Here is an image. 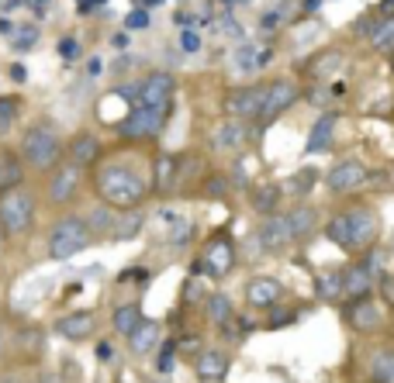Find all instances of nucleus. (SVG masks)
Returning <instances> with one entry per match:
<instances>
[{
	"label": "nucleus",
	"mask_w": 394,
	"mask_h": 383,
	"mask_svg": "<svg viewBox=\"0 0 394 383\" xmlns=\"http://www.w3.org/2000/svg\"><path fill=\"white\" fill-rule=\"evenodd\" d=\"M325 238H329L332 245H339L342 252H353V242H349V225H346V214H342V211L329 218V225H325Z\"/></svg>",
	"instance_id": "nucleus-32"
},
{
	"label": "nucleus",
	"mask_w": 394,
	"mask_h": 383,
	"mask_svg": "<svg viewBox=\"0 0 394 383\" xmlns=\"http://www.w3.org/2000/svg\"><path fill=\"white\" fill-rule=\"evenodd\" d=\"M335 66H342V56H339V52H325V56L315 63V76H322V80H325V76H329V70H335Z\"/></svg>",
	"instance_id": "nucleus-43"
},
{
	"label": "nucleus",
	"mask_w": 394,
	"mask_h": 383,
	"mask_svg": "<svg viewBox=\"0 0 394 383\" xmlns=\"http://www.w3.org/2000/svg\"><path fill=\"white\" fill-rule=\"evenodd\" d=\"M222 4H229V8H236V4H246V0H222Z\"/></svg>",
	"instance_id": "nucleus-57"
},
{
	"label": "nucleus",
	"mask_w": 394,
	"mask_h": 383,
	"mask_svg": "<svg viewBox=\"0 0 394 383\" xmlns=\"http://www.w3.org/2000/svg\"><path fill=\"white\" fill-rule=\"evenodd\" d=\"M59 56H63V59H76V56H80V45H76L73 39H63V42H59Z\"/></svg>",
	"instance_id": "nucleus-47"
},
{
	"label": "nucleus",
	"mask_w": 394,
	"mask_h": 383,
	"mask_svg": "<svg viewBox=\"0 0 394 383\" xmlns=\"http://www.w3.org/2000/svg\"><path fill=\"white\" fill-rule=\"evenodd\" d=\"M4 349H8V338H4V328H0V355H4Z\"/></svg>",
	"instance_id": "nucleus-56"
},
{
	"label": "nucleus",
	"mask_w": 394,
	"mask_h": 383,
	"mask_svg": "<svg viewBox=\"0 0 394 383\" xmlns=\"http://www.w3.org/2000/svg\"><path fill=\"white\" fill-rule=\"evenodd\" d=\"M11 80H14V83H28V66L14 63V66H11Z\"/></svg>",
	"instance_id": "nucleus-48"
},
{
	"label": "nucleus",
	"mask_w": 394,
	"mask_h": 383,
	"mask_svg": "<svg viewBox=\"0 0 394 383\" xmlns=\"http://www.w3.org/2000/svg\"><path fill=\"white\" fill-rule=\"evenodd\" d=\"M25 4L35 11V14H45L49 11V4H52V0H25Z\"/></svg>",
	"instance_id": "nucleus-50"
},
{
	"label": "nucleus",
	"mask_w": 394,
	"mask_h": 383,
	"mask_svg": "<svg viewBox=\"0 0 394 383\" xmlns=\"http://www.w3.org/2000/svg\"><path fill=\"white\" fill-rule=\"evenodd\" d=\"M370 45H373L377 52H391V49H394V18L370 28Z\"/></svg>",
	"instance_id": "nucleus-34"
},
{
	"label": "nucleus",
	"mask_w": 394,
	"mask_h": 383,
	"mask_svg": "<svg viewBox=\"0 0 394 383\" xmlns=\"http://www.w3.org/2000/svg\"><path fill=\"white\" fill-rule=\"evenodd\" d=\"M180 180V159L176 156H159L152 163V187L156 190H173Z\"/></svg>",
	"instance_id": "nucleus-24"
},
{
	"label": "nucleus",
	"mask_w": 394,
	"mask_h": 383,
	"mask_svg": "<svg viewBox=\"0 0 394 383\" xmlns=\"http://www.w3.org/2000/svg\"><path fill=\"white\" fill-rule=\"evenodd\" d=\"M25 159L14 156V152H0V194H8L14 187L25 183Z\"/></svg>",
	"instance_id": "nucleus-21"
},
{
	"label": "nucleus",
	"mask_w": 394,
	"mask_h": 383,
	"mask_svg": "<svg viewBox=\"0 0 394 383\" xmlns=\"http://www.w3.org/2000/svg\"><path fill=\"white\" fill-rule=\"evenodd\" d=\"M180 49L183 52H197V49H201V35H197V32H183L180 35Z\"/></svg>",
	"instance_id": "nucleus-46"
},
{
	"label": "nucleus",
	"mask_w": 394,
	"mask_h": 383,
	"mask_svg": "<svg viewBox=\"0 0 394 383\" xmlns=\"http://www.w3.org/2000/svg\"><path fill=\"white\" fill-rule=\"evenodd\" d=\"M187 238H194V225H190V221H183V225L169 235V245H176V249H180V245H187Z\"/></svg>",
	"instance_id": "nucleus-45"
},
{
	"label": "nucleus",
	"mask_w": 394,
	"mask_h": 383,
	"mask_svg": "<svg viewBox=\"0 0 394 383\" xmlns=\"http://www.w3.org/2000/svg\"><path fill=\"white\" fill-rule=\"evenodd\" d=\"M35 214H39V200L32 194V187H14L8 194H0V231L21 238L35 228Z\"/></svg>",
	"instance_id": "nucleus-3"
},
{
	"label": "nucleus",
	"mask_w": 394,
	"mask_h": 383,
	"mask_svg": "<svg viewBox=\"0 0 394 383\" xmlns=\"http://www.w3.org/2000/svg\"><path fill=\"white\" fill-rule=\"evenodd\" d=\"M370 383H394V345H380L370 355Z\"/></svg>",
	"instance_id": "nucleus-26"
},
{
	"label": "nucleus",
	"mask_w": 394,
	"mask_h": 383,
	"mask_svg": "<svg viewBox=\"0 0 394 383\" xmlns=\"http://www.w3.org/2000/svg\"><path fill=\"white\" fill-rule=\"evenodd\" d=\"M346 321L356 328V331H373L384 324V311L373 297H360V300H349L346 307Z\"/></svg>",
	"instance_id": "nucleus-19"
},
{
	"label": "nucleus",
	"mask_w": 394,
	"mask_h": 383,
	"mask_svg": "<svg viewBox=\"0 0 394 383\" xmlns=\"http://www.w3.org/2000/svg\"><path fill=\"white\" fill-rule=\"evenodd\" d=\"M18 107H21L18 97H0V135H8V132L14 128V121H18Z\"/></svg>",
	"instance_id": "nucleus-36"
},
{
	"label": "nucleus",
	"mask_w": 394,
	"mask_h": 383,
	"mask_svg": "<svg viewBox=\"0 0 394 383\" xmlns=\"http://www.w3.org/2000/svg\"><path fill=\"white\" fill-rule=\"evenodd\" d=\"M366 166L363 163H356V159H342V163H335L332 169H329V176H325V187L332 190V194H353V190H360L363 183H366Z\"/></svg>",
	"instance_id": "nucleus-12"
},
{
	"label": "nucleus",
	"mask_w": 394,
	"mask_h": 383,
	"mask_svg": "<svg viewBox=\"0 0 394 383\" xmlns=\"http://www.w3.org/2000/svg\"><path fill=\"white\" fill-rule=\"evenodd\" d=\"M80 187H83V169L73 166V163H59L52 173H49V183H45V200L56 204V207H66L80 197Z\"/></svg>",
	"instance_id": "nucleus-6"
},
{
	"label": "nucleus",
	"mask_w": 394,
	"mask_h": 383,
	"mask_svg": "<svg viewBox=\"0 0 394 383\" xmlns=\"http://www.w3.org/2000/svg\"><path fill=\"white\" fill-rule=\"evenodd\" d=\"M90 242H94V235H90L87 221L76 218V214H66V218H59V221L52 225L45 252H49V259L63 262V259H73L76 252H83Z\"/></svg>",
	"instance_id": "nucleus-4"
},
{
	"label": "nucleus",
	"mask_w": 394,
	"mask_h": 383,
	"mask_svg": "<svg viewBox=\"0 0 394 383\" xmlns=\"http://www.w3.org/2000/svg\"><path fill=\"white\" fill-rule=\"evenodd\" d=\"M236 269V242L229 231H215L201 252V259L190 262V276H229Z\"/></svg>",
	"instance_id": "nucleus-5"
},
{
	"label": "nucleus",
	"mask_w": 394,
	"mask_h": 383,
	"mask_svg": "<svg viewBox=\"0 0 394 383\" xmlns=\"http://www.w3.org/2000/svg\"><path fill=\"white\" fill-rule=\"evenodd\" d=\"M94 355H97V362L111 366V362L118 359V349H114V342H111V338H101V342L94 345Z\"/></svg>",
	"instance_id": "nucleus-42"
},
{
	"label": "nucleus",
	"mask_w": 394,
	"mask_h": 383,
	"mask_svg": "<svg viewBox=\"0 0 394 383\" xmlns=\"http://www.w3.org/2000/svg\"><path fill=\"white\" fill-rule=\"evenodd\" d=\"M280 297H284V287L273 276H253L246 283V304L256 311H273L280 304Z\"/></svg>",
	"instance_id": "nucleus-18"
},
{
	"label": "nucleus",
	"mask_w": 394,
	"mask_h": 383,
	"mask_svg": "<svg viewBox=\"0 0 394 383\" xmlns=\"http://www.w3.org/2000/svg\"><path fill=\"white\" fill-rule=\"evenodd\" d=\"M35 42H39V28H35V25H25V28H18V32H14V49H18V52L32 49Z\"/></svg>",
	"instance_id": "nucleus-41"
},
{
	"label": "nucleus",
	"mask_w": 394,
	"mask_h": 383,
	"mask_svg": "<svg viewBox=\"0 0 394 383\" xmlns=\"http://www.w3.org/2000/svg\"><path fill=\"white\" fill-rule=\"evenodd\" d=\"M380 11L384 14H394V0H380Z\"/></svg>",
	"instance_id": "nucleus-54"
},
{
	"label": "nucleus",
	"mask_w": 394,
	"mask_h": 383,
	"mask_svg": "<svg viewBox=\"0 0 394 383\" xmlns=\"http://www.w3.org/2000/svg\"><path fill=\"white\" fill-rule=\"evenodd\" d=\"M66 156V145L59 142L56 128L52 125H32L25 132V142H21V159L28 169L35 173H52Z\"/></svg>",
	"instance_id": "nucleus-2"
},
{
	"label": "nucleus",
	"mask_w": 394,
	"mask_h": 383,
	"mask_svg": "<svg viewBox=\"0 0 394 383\" xmlns=\"http://www.w3.org/2000/svg\"><path fill=\"white\" fill-rule=\"evenodd\" d=\"M256 238H260V249H263V252H284V249L294 242V231H291V225H287V214H270V218H263Z\"/></svg>",
	"instance_id": "nucleus-15"
},
{
	"label": "nucleus",
	"mask_w": 394,
	"mask_h": 383,
	"mask_svg": "<svg viewBox=\"0 0 394 383\" xmlns=\"http://www.w3.org/2000/svg\"><path fill=\"white\" fill-rule=\"evenodd\" d=\"M315 290H318V297H325V300H335V297H342V269L322 273V276L315 280Z\"/></svg>",
	"instance_id": "nucleus-33"
},
{
	"label": "nucleus",
	"mask_w": 394,
	"mask_h": 383,
	"mask_svg": "<svg viewBox=\"0 0 394 383\" xmlns=\"http://www.w3.org/2000/svg\"><path fill=\"white\" fill-rule=\"evenodd\" d=\"M94 331H97V314L94 311H70V314H63L56 321V335L73 342V345L94 338Z\"/></svg>",
	"instance_id": "nucleus-16"
},
{
	"label": "nucleus",
	"mask_w": 394,
	"mask_h": 383,
	"mask_svg": "<svg viewBox=\"0 0 394 383\" xmlns=\"http://www.w3.org/2000/svg\"><path fill=\"white\" fill-rule=\"evenodd\" d=\"M277 204H280V187H277V183H263V187L253 190V207H256L263 218L277 214Z\"/></svg>",
	"instance_id": "nucleus-31"
},
{
	"label": "nucleus",
	"mask_w": 394,
	"mask_h": 383,
	"mask_svg": "<svg viewBox=\"0 0 394 383\" xmlns=\"http://www.w3.org/2000/svg\"><path fill=\"white\" fill-rule=\"evenodd\" d=\"M142 225H145V214L142 211H125V214H118V225H114L111 238L114 242H128V238H135L142 231Z\"/></svg>",
	"instance_id": "nucleus-30"
},
{
	"label": "nucleus",
	"mask_w": 394,
	"mask_h": 383,
	"mask_svg": "<svg viewBox=\"0 0 394 383\" xmlns=\"http://www.w3.org/2000/svg\"><path fill=\"white\" fill-rule=\"evenodd\" d=\"M0 32H4V35H11V32H14V25H11L8 18H0Z\"/></svg>",
	"instance_id": "nucleus-53"
},
{
	"label": "nucleus",
	"mask_w": 394,
	"mask_h": 383,
	"mask_svg": "<svg viewBox=\"0 0 394 383\" xmlns=\"http://www.w3.org/2000/svg\"><path fill=\"white\" fill-rule=\"evenodd\" d=\"M159 355H156V369L159 373H173V366H176V342H163V349H156Z\"/></svg>",
	"instance_id": "nucleus-39"
},
{
	"label": "nucleus",
	"mask_w": 394,
	"mask_h": 383,
	"mask_svg": "<svg viewBox=\"0 0 394 383\" xmlns=\"http://www.w3.org/2000/svg\"><path fill=\"white\" fill-rule=\"evenodd\" d=\"M229 369H232V355L218 345H208V349H201L194 355V373L205 383H222Z\"/></svg>",
	"instance_id": "nucleus-10"
},
{
	"label": "nucleus",
	"mask_w": 394,
	"mask_h": 383,
	"mask_svg": "<svg viewBox=\"0 0 394 383\" xmlns=\"http://www.w3.org/2000/svg\"><path fill=\"white\" fill-rule=\"evenodd\" d=\"M246 125L242 121H225V125H218L215 128V145L218 149H239L242 142H246Z\"/></svg>",
	"instance_id": "nucleus-29"
},
{
	"label": "nucleus",
	"mask_w": 394,
	"mask_h": 383,
	"mask_svg": "<svg viewBox=\"0 0 394 383\" xmlns=\"http://www.w3.org/2000/svg\"><path fill=\"white\" fill-rule=\"evenodd\" d=\"M173 90H176V83H173L169 73H149L138 87V104L135 107H169Z\"/></svg>",
	"instance_id": "nucleus-13"
},
{
	"label": "nucleus",
	"mask_w": 394,
	"mask_h": 383,
	"mask_svg": "<svg viewBox=\"0 0 394 383\" xmlns=\"http://www.w3.org/2000/svg\"><path fill=\"white\" fill-rule=\"evenodd\" d=\"M142 321H145V314H142V304H138V300L121 304V307H114V314H111V328H114V335H125V338H128Z\"/></svg>",
	"instance_id": "nucleus-23"
},
{
	"label": "nucleus",
	"mask_w": 394,
	"mask_h": 383,
	"mask_svg": "<svg viewBox=\"0 0 394 383\" xmlns=\"http://www.w3.org/2000/svg\"><path fill=\"white\" fill-rule=\"evenodd\" d=\"M298 101V87L291 83V80H273L270 87H267V97H263V107H260V125H270V121H277L291 104Z\"/></svg>",
	"instance_id": "nucleus-9"
},
{
	"label": "nucleus",
	"mask_w": 394,
	"mask_h": 383,
	"mask_svg": "<svg viewBox=\"0 0 394 383\" xmlns=\"http://www.w3.org/2000/svg\"><path fill=\"white\" fill-rule=\"evenodd\" d=\"M125 28H128V32H145V28H149V14H145V8H138V11H128V18H125Z\"/></svg>",
	"instance_id": "nucleus-44"
},
{
	"label": "nucleus",
	"mask_w": 394,
	"mask_h": 383,
	"mask_svg": "<svg viewBox=\"0 0 394 383\" xmlns=\"http://www.w3.org/2000/svg\"><path fill=\"white\" fill-rule=\"evenodd\" d=\"M101 156H104V145L97 135L90 132H76L70 142H66V163L80 166V169H94L101 166Z\"/></svg>",
	"instance_id": "nucleus-11"
},
{
	"label": "nucleus",
	"mask_w": 394,
	"mask_h": 383,
	"mask_svg": "<svg viewBox=\"0 0 394 383\" xmlns=\"http://www.w3.org/2000/svg\"><path fill=\"white\" fill-rule=\"evenodd\" d=\"M169 107H132L121 121H118V135L125 138H156L166 125Z\"/></svg>",
	"instance_id": "nucleus-7"
},
{
	"label": "nucleus",
	"mask_w": 394,
	"mask_h": 383,
	"mask_svg": "<svg viewBox=\"0 0 394 383\" xmlns=\"http://www.w3.org/2000/svg\"><path fill=\"white\" fill-rule=\"evenodd\" d=\"M373 266L370 262H349L342 269V297L346 300H360V297H373Z\"/></svg>",
	"instance_id": "nucleus-17"
},
{
	"label": "nucleus",
	"mask_w": 394,
	"mask_h": 383,
	"mask_svg": "<svg viewBox=\"0 0 394 383\" xmlns=\"http://www.w3.org/2000/svg\"><path fill=\"white\" fill-rule=\"evenodd\" d=\"M183 300H187V304H190V300H197V280H194V276L183 283Z\"/></svg>",
	"instance_id": "nucleus-49"
},
{
	"label": "nucleus",
	"mask_w": 394,
	"mask_h": 383,
	"mask_svg": "<svg viewBox=\"0 0 394 383\" xmlns=\"http://www.w3.org/2000/svg\"><path fill=\"white\" fill-rule=\"evenodd\" d=\"M318 4H322V0H304V11H315Z\"/></svg>",
	"instance_id": "nucleus-55"
},
{
	"label": "nucleus",
	"mask_w": 394,
	"mask_h": 383,
	"mask_svg": "<svg viewBox=\"0 0 394 383\" xmlns=\"http://www.w3.org/2000/svg\"><path fill=\"white\" fill-rule=\"evenodd\" d=\"M80 4H83V8H90V4H101V0H80Z\"/></svg>",
	"instance_id": "nucleus-59"
},
{
	"label": "nucleus",
	"mask_w": 394,
	"mask_h": 383,
	"mask_svg": "<svg viewBox=\"0 0 394 383\" xmlns=\"http://www.w3.org/2000/svg\"><path fill=\"white\" fill-rule=\"evenodd\" d=\"M205 318H208V324H215V328L232 324V321H236L232 297H229V293H208V300H205Z\"/></svg>",
	"instance_id": "nucleus-22"
},
{
	"label": "nucleus",
	"mask_w": 394,
	"mask_h": 383,
	"mask_svg": "<svg viewBox=\"0 0 394 383\" xmlns=\"http://www.w3.org/2000/svg\"><path fill=\"white\" fill-rule=\"evenodd\" d=\"M267 59H270V52L256 56V45H242V49H239V66H242V70H256V66H263Z\"/></svg>",
	"instance_id": "nucleus-40"
},
{
	"label": "nucleus",
	"mask_w": 394,
	"mask_h": 383,
	"mask_svg": "<svg viewBox=\"0 0 394 383\" xmlns=\"http://www.w3.org/2000/svg\"><path fill=\"white\" fill-rule=\"evenodd\" d=\"M335 125H339V118L335 114H322L318 121H315V128H311V135H308V156L311 152H325L329 145H332V132H335Z\"/></svg>",
	"instance_id": "nucleus-27"
},
{
	"label": "nucleus",
	"mask_w": 394,
	"mask_h": 383,
	"mask_svg": "<svg viewBox=\"0 0 394 383\" xmlns=\"http://www.w3.org/2000/svg\"><path fill=\"white\" fill-rule=\"evenodd\" d=\"M94 190L97 197L114 207V211H138L142 200L149 197V180L135 169V166H125V163H107V166H97L94 173Z\"/></svg>",
	"instance_id": "nucleus-1"
},
{
	"label": "nucleus",
	"mask_w": 394,
	"mask_h": 383,
	"mask_svg": "<svg viewBox=\"0 0 394 383\" xmlns=\"http://www.w3.org/2000/svg\"><path fill=\"white\" fill-rule=\"evenodd\" d=\"M39 383H66V380H63L59 373H52V369H45V373L39 376Z\"/></svg>",
	"instance_id": "nucleus-52"
},
{
	"label": "nucleus",
	"mask_w": 394,
	"mask_h": 383,
	"mask_svg": "<svg viewBox=\"0 0 394 383\" xmlns=\"http://www.w3.org/2000/svg\"><path fill=\"white\" fill-rule=\"evenodd\" d=\"M287 225H291V231H294V242H301V238H308V235L315 231V225H318V211L308 207V204H301V207L287 211Z\"/></svg>",
	"instance_id": "nucleus-28"
},
{
	"label": "nucleus",
	"mask_w": 394,
	"mask_h": 383,
	"mask_svg": "<svg viewBox=\"0 0 394 383\" xmlns=\"http://www.w3.org/2000/svg\"><path fill=\"white\" fill-rule=\"evenodd\" d=\"M277 25H280V14H277V11L263 14V28H267V32H270V28H277Z\"/></svg>",
	"instance_id": "nucleus-51"
},
{
	"label": "nucleus",
	"mask_w": 394,
	"mask_h": 383,
	"mask_svg": "<svg viewBox=\"0 0 394 383\" xmlns=\"http://www.w3.org/2000/svg\"><path fill=\"white\" fill-rule=\"evenodd\" d=\"M83 221H87V228H90V235L94 238H111V231H114V225H118V211L114 207H107V204H101V207H94V211H87L83 214Z\"/></svg>",
	"instance_id": "nucleus-25"
},
{
	"label": "nucleus",
	"mask_w": 394,
	"mask_h": 383,
	"mask_svg": "<svg viewBox=\"0 0 394 383\" xmlns=\"http://www.w3.org/2000/svg\"><path fill=\"white\" fill-rule=\"evenodd\" d=\"M159 321H152V318H145L132 335H128V352L132 355H149L152 349H156V342H159Z\"/></svg>",
	"instance_id": "nucleus-20"
},
{
	"label": "nucleus",
	"mask_w": 394,
	"mask_h": 383,
	"mask_svg": "<svg viewBox=\"0 0 394 383\" xmlns=\"http://www.w3.org/2000/svg\"><path fill=\"white\" fill-rule=\"evenodd\" d=\"M229 176H208L205 180V197L208 200H222V197H229Z\"/></svg>",
	"instance_id": "nucleus-37"
},
{
	"label": "nucleus",
	"mask_w": 394,
	"mask_h": 383,
	"mask_svg": "<svg viewBox=\"0 0 394 383\" xmlns=\"http://www.w3.org/2000/svg\"><path fill=\"white\" fill-rule=\"evenodd\" d=\"M294 321H298V311L277 304V307L270 311V318H267V328H287V324H294Z\"/></svg>",
	"instance_id": "nucleus-38"
},
{
	"label": "nucleus",
	"mask_w": 394,
	"mask_h": 383,
	"mask_svg": "<svg viewBox=\"0 0 394 383\" xmlns=\"http://www.w3.org/2000/svg\"><path fill=\"white\" fill-rule=\"evenodd\" d=\"M346 214V225H349V242H353V252H366L373 242H377V235H380V218H377V211L373 207H349V211H342Z\"/></svg>",
	"instance_id": "nucleus-8"
},
{
	"label": "nucleus",
	"mask_w": 394,
	"mask_h": 383,
	"mask_svg": "<svg viewBox=\"0 0 394 383\" xmlns=\"http://www.w3.org/2000/svg\"><path fill=\"white\" fill-rule=\"evenodd\" d=\"M263 97H267V87H239L225 97V114L242 121V118H260V107H263Z\"/></svg>",
	"instance_id": "nucleus-14"
},
{
	"label": "nucleus",
	"mask_w": 394,
	"mask_h": 383,
	"mask_svg": "<svg viewBox=\"0 0 394 383\" xmlns=\"http://www.w3.org/2000/svg\"><path fill=\"white\" fill-rule=\"evenodd\" d=\"M315 183H318V173H315V169H301V173H294V176L287 180V194L304 197V194H311Z\"/></svg>",
	"instance_id": "nucleus-35"
},
{
	"label": "nucleus",
	"mask_w": 394,
	"mask_h": 383,
	"mask_svg": "<svg viewBox=\"0 0 394 383\" xmlns=\"http://www.w3.org/2000/svg\"><path fill=\"white\" fill-rule=\"evenodd\" d=\"M4 238H8V235H4V231H0V256H4Z\"/></svg>",
	"instance_id": "nucleus-58"
}]
</instances>
